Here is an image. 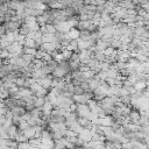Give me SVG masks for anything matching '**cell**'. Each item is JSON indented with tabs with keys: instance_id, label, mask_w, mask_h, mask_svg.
I'll return each instance as SVG.
<instances>
[{
	"instance_id": "11",
	"label": "cell",
	"mask_w": 149,
	"mask_h": 149,
	"mask_svg": "<svg viewBox=\"0 0 149 149\" xmlns=\"http://www.w3.org/2000/svg\"><path fill=\"white\" fill-rule=\"evenodd\" d=\"M22 132V134L28 139V140H30V139H33V137H35V127L34 126H29L28 128H26L24 130H21Z\"/></svg>"
},
{
	"instance_id": "6",
	"label": "cell",
	"mask_w": 149,
	"mask_h": 149,
	"mask_svg": "<svg viewBox=\"0 0 149 149\" xmlns=\"http://www.w3.org/2000/svg\"><path fill=\"white\" fill-rule=\"evenodd\" d=\"M40 50H42V51H44V52L51 54L52 51L57 50V48H56V45H55L54 43H51V42H44V43H42V44L40 45Z\"/></svg>"
},
{
	"instance_id": "38",
	"label": "cell",
	"mask_w": 149,
	"mask_h": 149,
	"mask_svg": "<svg viewBox=\"0 0 149 149\" xmlns=\"http://www.w3.org/2000/svg\"><path fill=\"white\" fill-rule=\"evenodd\" d=\"M0 149H10V148H9L7 144H1V146H0Z\"/></svg>"
},
{
	"instance_id": "19",
	"label": "cell",
	"mask_w": 149,
	"mask_h": 149,
	"mask_svg": "<svg viewBox=\"0 0 149 149\" xmlns=\"http://www.w3.org/2000/svg\"><path fill=\"white\" fill-rule=\"evenodd\" d=\"M134 88H135V91H143V90L147 88V84H146L143 80L139 79V80L134 84Z\"/></svg>"
},
{
	"instance_id": "25",
	"label": "cell",
	"mask_w": 149,
	"mask_h": 149,
	"mask_svg": "<svg viewBox=\"0 0 149 149\" xmlns=\"http://www.w3.org/2000/svg\"><path fill=\"white\" fill-rule=\"evenodd\" d=\"M66 49H69V50L76 52V50H78V42H77V40H71V42H70V44L66 47Z\"/></svg>"
},
{
	"instance_id": "27",
	"label": "cell",
	"mask_w": 149,
	"mask_h": 149,
	"mask_svg": "<svg viewBox=\"0 0 149 149\" xmlns=\"http://www.w3.org/2000/svg\"><path fill=\"white\" fill-rule=\"evenodd\" d=\"M36 52H37L36 48H27V47H23V54H28V55L35 56Z\"/></svg>"
},
{
	"instance_id": "26",
	"label": "cell",
	"mask_w": 149,
	"mask_h": 149,
	"mask_svg": "<svg viewBox=\"0 0 149 149\" xmlns=\"http://www.w3.org/2000/svg\"><path fill=\"white\" fill-rule=\"evenodd\" d=\"M28 142H29L33 147H40V146H41V143H42L41 139H38V137H33V139H30Z\"/></svg>"
},
{
	"instance_id": "30",
	"label": "cell",
	"mask_w": 149,
	"mask_h": 149,
	"mask_svg": "<svg viewBox=\"0 0 149 149\" xmlns=\"http://www.w3.org/2000/svg\"><path fill=\"white\" fill-rule=\"evenodd\" d=\"M21 57H22L27 63H33L34 59H35V56H33V55H28V54H23Z\"/></svg>"
},
{
	"instance_id": "20",
	"label": "cell",
	"mask_w": 149,
	"mask_h": 149,
	"mask_svg": "<svg viewBox=\"0 0 149 149\" xmlns=\"http://www.w3.org/2000/svg\"><path fill=\"white\" fill-rule=\"evenodd\" d=\"M62 55H63V61H70L71 59V56H72V54H73V51H71V50H69V49H66V48H64L62 51Z\"/></svg>"
},
{
	"instance_id": "8",
	"label": "cell",
	"mask_w": 149,
	"mask_h": 149,
	"mask_svg": "<svg viewBox=\"0 0 149 149\" xmlns=\"http://www.w3.org/2000/svg\"><path fill=\"white\" fill-rule=\"evenodd\" d=\"M78 137L81 139L84 142H90L91 139H92V132H91V129H85V128H84V129L78 134Z\"/></svg>"
},
{
	"instance_id": "35",
	"label": "cell",
	"mask_w": 149,
	"mask_h": 149,
	"mask_svg": "<svg viewBox=\"0 0 149 149\" xmlns=\"http://www.w3.org/2000/svg\"><path fill=\"white\" fill-rule=\"evenodd\" d=\"M42 59H43L44 62H48V61H50V59H52V57H51V54H49V52H45Z\"/></svg>"
},
{
	"instance_id": "16",
	"label": "cell",
	"mask_w": 149,
	"mask_h": 149,
	"mask_svg": "<svg viewBox=\"0 0 149 149\" xmlns=\"http://www.w3.org/2000/svg\"><path fill=\"white\" fill-rule=\"evenodd\" d=\"M120 7H123L126 9H135V3L132 0H126V1H121L118 3Z\"/></svg>"
},
{
	"instance_id": "12",
	"label": "cell",
	"mask_w": 149,
	"mask_h": 149,
	"mask_svg": "<svg viewBox=\"0 0 149 149\" xmlns=\"http://www.w3.org/2000/svg\"><path fill=\"white\" fill-rule=\"evenodd\" d=\"M77 42H78V49H79V50H83V49H90V48L92 47L91 41H85V40H81L80 37L77 38Z\"/></svg>"
},
{
	"instance_id": "3",
	"label": "cell",
	"mask_w": 149,
	"mask_h": 149,
	"mask_svg": "<svg viewBox=\"0 0 149 149\" xmlns=\"http://www.w3.org/2000/svg\"><path fill=\"white\" fill-rule=\"evenodd\" d=\"M3 26L6 27V30L7 31H15V30H19L20 29L21 21H9V22H6Z\"/></svg>"
},
{
	"instance_id": "14",
	"label": "cell",
	"mask_w": 149,
	"mask_h": 149,
	"mask_svg": "<svg viewBox=\"0 0 149 149\" xmlns=\"http://www.w3.org/2000/svg\"><path fill=\"white\" fill-rule=\"evenodd\" d=\"M109 44H108V42H106L105 40H102V38H99L98 41H97V43H95V50H100V51H104L107 47H108Z\"/></svg>"
},
{
	"instance_id": "5",
	"label": "cell",
	"mask_w": 149,
	"mask_h": 149,
	"mask_svg": "<svg viewBox=\"0 0 149 149\" xmlns=\"http://www.w3.org/2000/svg\"><path fill=\"white\" fill-rule=\"evenodd\" d=\"M55 27H56V30H57V31H59V33H63V34H66V33H69V31H70V29H71V27H70V24L68 23V21H64V22H59V23L55 24Z\"/></svg>"
},
{
	"instance_id": "1",
	"label": "cell",
	"mask_w": 149,
	"mask_h": 149,
	"mask_svg": "<svg viewBox=\"0 0 149 149\" xmlns=\"http://www.w3.org/2000/svg\"><path fill=\"white\" fill-rule=\"evenodd\" d=\"M7 50L12 54H16L17 56H22L23 55V45L20 44L17 41H14L13 43H10V45L7 48Z\"/></svg>"
},
{
	"instance_id": "17",
	"label": "cell",
	"mask_w": 149,
	"mask_h": 149,
	"mask_svg": "<svg viewBox=\"0 0 149 149\" xmlns=\"http://www.w3.org/2000/svg\"><path fill=\"white\" fill-rule=\"evenodd\" d=\"M66 34L70 36L71 40H77V38H79V36H80V30H79V29H76V28H71L70 31L66 33Z\"/></svg>"
},
{
	"instance_id": "10",
	"label": "cell",
	"mask_w": 149,
	"mask_h": 149,
	"mask_svg": "<svg viewBox=\"0 0 149 149\" xmlns=\"http://www.w3.org/2000/svg\"><path fill=\"white\" fill-rule=\"evenodd\" d=\"M78 122H79V125H80L83 128H85V129H91L92 126H93V122H92L90 119H87V118H79V119H78Z\"/></svg>"
},
{
	"instance_id": "18",
	"label": "cell",
	"mask_w": 149,
	"mask_h": 149,
	"mask_svg": "<svg viewBox=\"0 0 149 149\" xmlns=\"http://www.w3.org/2000/svg\"><path fill=\"white\" fill-rule=\"evenodd\" d=\"M45 101H47L45 97H35V102H34V105H35L36 108H42V106L45 104Z\"/></svg>"
},
{
	"instance_id": "23",
	"label": "cell",
	"mask_w": 149,
	"mask_h": 149,
	"mask_svg": "<svg viewBox=\"0 0 149 149\" xmlns=\"http://www.w3.org/2000/svg\"><path fill=\"white\" fill-rule=\"evenodd\" d=\"M19 31H20V34H22V35H24V36H26L28 33H30V31H31V28H30L28 24L23 23V24H21V27H20Z\"/></svg>"
},
{
	"instance_id": "41",
	"label": "cell",
	"mask_w": 149,
	"mask_h": 149,
	"mask_svg": "<svg viewBox=\"0 0 149 149\" xmlns=\"http://www.w3.org/2000/svg\"><path fill=\"white\" fill-rule=\"evenodd\" d=\"M2 90H3V88H2V87H0V93L2 92Z\"/></svg>"
},
{
	"instance_id": "40",
	"label": "cell",
	"mask_w": 149,
	"mask_h": 149,
	"mask_svg": "<svg viewBox=\"0 0 149 149\" xmlns=\"http://www.w3.org/2000/svg\"><path fill=\"white\" fill-rule=\"evenodd\" d=\"M3 83H5V81L2 80V78H0V87H2V86H3Z\"/></svg>"
},
{
	"instance_id": "13",
	"label": "cell",
	"mask_w": 149,
	"mask_h": 149,
	"mask_svg": "<svg viewBox=\"0 0 149 149\" xmlns=\"http://www.w3.org/2000/svg\"><path fill=\"white\" fill-rule=\"evenodd\" d=\"M52 109H54V105H52L50 101H45V104H44V105L42 106V108H41L43 115H50V113H51Z\"/></svg>"
},
{
	"instance_id": "24",
	"label": "cell",
	"mask_w": 149,
	"mask_h": 149,
	"mask_svg": "<svg viewBox=\"0 0 149 149\" xmlns=\"http://www.w3.org/2000/svg\"><path fill=\"white\" fill-rule=\"evenodd\" d=\"M91 34H92V31H90V30H80V38L81 40H85V41H90L91 40Z\"/></svg>"
},
{
	"instance_id": "4",
	"label": "cell",
	"mask_w": 149,
	"mask_h": 149,
	"mask_svg": "<svg viewBox=\"0 0 149 149\" xmlns=\"http://www.w3.org/2000/svg\"><path fill=\"white\" fill-rule=\"evenodd\" d=\"M106 95H107V90L102 88L101 86H99L98 88H95V90L93 91V97H94L95 100H99V101H100V100L104 99Z\"/></svg>"
},
{
	"instance_id": "39",
	"label": "cell",
	"mask_w": 149,
	"mask_h": 149,
	"mask_svg": "<svg viewBox=\"0 0 149 149\" xmlns=\"http://www.w3.org/2000/svg\"><path fill=\"white\" fill-rule=\"evenodd\" d=\"M3 22H6V21H5V16H1V15H0V26H1Z\"/></svg>"
},
{
	"instance_id": "29",
	"label": "cell",
	"mask_w": 149,
	"mask_h": 149,
	"mask_svg": "<svg viewBox=\"0 0 149 149\" xmlns=\"http://www.w3.org/2000/svg\"><path fill=\"white\" fill-rule=\"evenodd\" d=\"M26 79H27V78H23V77H21V76H17V78H16V80H15V84H16L19 87H23V86H24V83H26Z\"/></svg>"
},
{
	"instance_id": "28",
	"label": "cell",
	"mask_w": 149,
	"mask_h": 149,
	"mask_svg": "<svg viewBox=\"0 0 149 149\" xmlns=\"http://www.w3.org/2000/svg\"><path fill=\"white\" fill-rule=\"evenodd\" d=\"M78 136V134L74 132V130H72V129H66V132H65V137L66 139H72V137H77Z\"/></svg>"
},
{
	"instance_id": "37",
	"label": "cell",
	"mask_w": 149,
	"mask_h": 149,
	"mask_svg": "<svg viewBox=\"0 0 149 149\" xmlns=\"http://www.w3.org/2000/svg\"><path fill=\"white\" fill-rule=\"evenodd\" d=\"M6 121V116L5 115H2V114H0V123L1 125H3V122Z\"/></svg>"
},
{
	"instance_id": "7",
	"label": "cell",
	"mask_w": 149,
	"mask_h": 149,
	"mask_svg": "<svg viewBox=\"0 0 149 149\" xmlns=\"http://www.w3.org/2000/svg\"><path fill=\"white\" fill-rule=\"evenodd\" d=\"M52 77H54V76H45V77H43L42 79L38 80V84H40L42 87L49 90V88L51 87V84H52Z\"/></svg>"
},
{
	"instance_id": "32",
	"label": "cell",
	"mask_w": 149,
	"mask_h": 149,
	"mask_svg": "<svg viewBox=\"0 0 149 149\" xmlns=\"http://www.w3.org/2000/svg\"><path fill=\"white\" fill-rule=\"evenodd\" d=\"M114 52H115V49H114L112 45H108V47L104 50V54H105V55H113Z\"/></svg>"
},
{
	"instance_id": "21",
	"label": "cell",
	"mask_w": 149,
	"mask_h": 149,
	"mask_svg": "<svg viewBox=\"0 0 149 149\" xmlns=\"http://www.w3.org/2000/svg\"><path fill=\"white\" fill-rule=\"evenodd\" d=\"M23 47H27V48H37V44H36V42H35L34 38H28V37H26Z\"/></svg>"
},
{
	"instance_id": "36",
	"label": "cell",
	"mask_w": 149,
	"mask_h": 149,
	"mask_svg": "<svg viewBox=\"0 0 149 149\" xmlns=\"http://www.w3.org/2000/svg\"><path fill=\"white\" fill-rule=\"evenodd\" d=\"M5 116H6V119H12V120H13V116H14V114H13V112H12L10 109H7V112H6Z\"/></svg>"
},
{
	"instance_id": "9",
	"label": "cell",
	"mask_w": 149,
	"mask_h": 149,
	"mask_svg": "<svg viewBox=\"0 0 149 149\" xmlns=\"http://www.w3.org/2000/svg\"><path fill=\"white\" fill-rule=\"evenodd\" d=\"M72 99H73V101H74L76 104H87V101L90 100V99L86 97L85 93H83V94H73Z\"/></svg>"
},
{
	"instance_id": "2",
	"label": "cell",
	"mask_w": 149,
	"mask_h": 149,
	"mask_svg": "<svg viewBox=\"0 0 149 149\" xmlns=\"http://www.w3.org/2000/svg\"><path fill=\"white\" fill-rule=\"evenodd\" d=\"M90 112H91V109H90V107L87 106V104H77L76 113L78 114L79 118H86Z\"/></svg>"
},
{
	"instance_id": "34",
	"label": "cell",
	"mask_w": 149,
	"mask_h": 149,
	"mask_svg": "<svg viewBox=\"0 0 149 149\" xmlns=\"http://www.w3.org/2000/svg\"><path fill=\"white\" fill-rule=\"evenodd\" d=\"M134 148V144L132 141H127L125 143H122V149H133Z\"/></svg>"
},
{
	"instance_id": "22",
	"label": "cell",
	"mask_w": 149,
	"mask_h": 149,
	"mask_svg": "<svg viewBox=\"0 0 149 149\" xmlns=\"http://www.w3.org/2000/svg\"><path fill=\"white\" fill-rule=\"evenodd\" d=\"M44 27H45V34H55L57 31L55 24H52V23H47V24H44Z\"/></svg>"
},
{
	"instance_id": "15",
	"label": "cell",
	"mask_w": 149,
	"mask_h": 149,
	"mask_svg": "<svg viewBox=\"0 0 149 149\" xmlns=\"http://www.w3.org/2000/svg\"><path fill=\"white\" fill-rule=\"evenodd\" d=\"M10 111L13 112V114L14 115H16V116H22L27 111H26V108L24 107H22V106H14V107H12L10 108Z\"/></svg>"
},
{
	"instance_id": "31",
	"label": "cell",
	"mask_w": 149,
	"mask_h": 149,
	"mask_svg": "<svg viewBox=\"0 0 149 149\" xmlns=\"http://www.w3.org/2000/svg\"><path fill=\"white\" fill-rule=\"evenodd\" d=\"M85 92V90L81 87V85H76L74 90H73V94H83Z\"/></svg>"
},
{
	"instance_id": "33",
	"label": "cell",
	"mask_w": 149,
	"mask_h": 149,
	"mask_svg": "<svg viewBox=\"0 0 149 149\" xmlns=\"http://www.w3.org/2000/svg\"><path fill=\"white\" fill-rule=\"evenodd\" d=\"M8 57H9V51L7 49H2V51L0 54V58L1 59H7Z\"/></svg>"
}]
</instances>
